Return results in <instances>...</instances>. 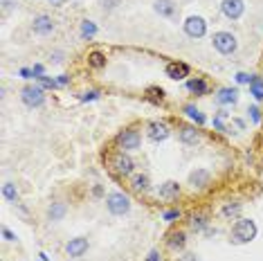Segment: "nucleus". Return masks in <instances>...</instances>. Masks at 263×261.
<instances>
[{"label":"nucleus","mask_w":263,"mask_h":261,"mask_svg":"<svg viewBox=\"0 0 263 261\" xmlns=\"http://www.w3.org/2000/svg\"><path fill=\"white\" fill-rule=\"evenodd\" d=\"M256 237V223L252 218H239L232 227V241L234 243H250Z\"/></svg>","instance_id":"f257e3e1"},{"label":"nucleus","mask_w":263,"mask_h":261,"mask_svg":"<svg viewBox=\"0 0 263 261\" xmlns=\"http://www.w3.org/2000/svg\"><path fill=\"white\" fill-rule=\"evenodd\" d=\"M106 205L110 214H115V216H122V214H126L130 210V198L122 194V191H113V194L106 196Z\"/></svg>","instance_id":"f03ea898"},{"label":"nucleus","mask_w":263,"mask_h":261,"mask_svg":"<svg viewBox=\"0 0 263 261\" xmlns=\"http://www.w3.org/2000/svg\"><path fill=\"white\" fill-rule=\"evenodd\" d=\"M214 48H216L220 54H232V52H236V48H239V43H236V36L229 34V32H216L212 39Z\"/></svg>","instance_id":"7ed1b4c3"},{"label":"nucleus","mask_w":263,"mask_h":261,"mask_svg":"<svg viewBox=\"0 0 263 261\" xmlns=\"http://www.w3.org/2000/svg\"><path fill=\"white\" fill-rule=\"evenodd\" d=\"M20 99H23L29 108H34V106H41V104L45 102V92L41 86H25L23 90H20Z\"/></svg>","instance_id":"20e7f679"},{"label":"nucleus","mask_w":263,"mask_h":261,"mask_svg":"<svg viewBox=\"0 0 263 261\" xmlns=\"http://www.w3.org/2000/svg\"><path fill=\"white\" fill-rule=\"evenodd\" d=\"M117 142H119V147H122L124 151H133V149H140L142 138H140V133L135 128H126V130H122V133L117 135Z\"/></svg>","instance_id":"39448f33"},{"label":"nucleus","mask_w":263,"mask_h":261,"mask_svg":"<svg viewBox=\"0 0 263 261\" xmlns=\"http://www.w3.org/2000/svg\"><path fill=\"white\" fill-rule=\"evenodd\" d=\"M207 32V23H205V18L201 16H189L185 20V34L191 36V39H201Z\"/></svg>","instance_id":"423d86ee"},{"label":"nucleus","mask_w":263,"mask_h":261,"mask_svg":"<svg viewBox=\"0 0 263 261\" xmlns=\"http://www.w3.org/2000/svg\"><path fill=\"white\" fill-rule=\"evenodd\" d=\"M220 9H223V14L227 18H241L243 16V12H245V5H243V0H223V5H220Z\"/></svg>","instance_id":"0eeeda50"},{"label":"nucleus","mask_w":263,"mask_h":261,"mask_svg":"<svg viewBox=\"0 0 263 261\" xmlns=\"http://www.w3.org/2000/svg\"><path fill=\"white\" fill-rule=\"evenodd\" d=\"M146 133H149V138L153 140V142H165V140L171 135V128L167 126L165 122H151Z\"/></svg>","instance_id":"6e6552de"},{"label":"nucleus","mask_w":263,"mask_h":261,"mask_svg":"<svg viewBox=\"0 0 263 261\" xmlns=\"http://www.w3.org/2000/svg\"><path fill=\"white\" fill-rule=\"evenodd\" d=\"M113 167L119 176H128L130 171H133V160H130L124 151H119V153L113 155Z\"/></svg>","instance_id":"1a4fd4ad"},{"label":"nucleus","mask_w":263,"mask_h":261,"mask_svg":"<svg viewBox=\"0 0 263 261\" xmlns=\"http://www.w3.org/2000/svg\"><path fill=\"white\" fill-rule=\"evenodd\" d=\"M167 77L169 79H185V77H189V66L182 63V61H173V63H167Z\"/></svg>","instance_id":"9d476101"},{"label":"nucleus","mask_w":263,"mask_h":261,"mask_svg":"<svg viewBox=\"0 0 263 261\" xmlns=\"http://www.w3.org/2000/svg\"><path fill=\"white\" fill-rule=\"evenodd\" d=\"M86 250H88V239H83V237L70 239V241H68V245H65V252L70 254V257H81Z\"/></svg>","instance_id":"9b49d317"},{"label":"nucleus","mask_w":263,"mask_h":261,"mask_svg":"<svg viewBox=\"0 0 263 261\" xmlns=\"http://www.w3.org/2000/svg\"><path fill=\"white\" fill-rule=\"evenodd\" d=\"M31 27H34V32L41 34V36L52 34V29H54V20L43 14V16H36V18H34V25H31Z\"/></svg>","instance_id":"f8f14e48"},{"label":"nucleus","mask_w":263,"mask_h":261,"mask_svg":"<svg viewBox=\"0 0 263 261\" xmlns=\"http://www.w3.org/2000/svg\"><path fill=\"white\" fill-rule=\"evenodd\" d=\"M209 178H212V176H209L207 169H196V171H191V174H189V185L203 189V187L209 185Z\"/></svg>","instance_id":"ddd939ff"},{"label":"nucleus","mask_w":263,"mask_h":261,"mask_svg":"<svg viewBox=\"0 0 263 261\" xmlns=\"http://www.w3.org/2000/svg\"><path fill=\"white\" fill-rule=\"evenodd\" d=\"M216 102L223 104V106H232V104L239 102V90L236 88H220L216 95Z\"/></svg>","instance_id":"4468645a"},{"label":"nucleus","mask_w":263,"mask_h":261,"mask_svg":"<svg viewBox=\"0 0 263 261\" xmlns=\"http://www.w3.org/2000/svg\"><path fill=\"white\" fill-rule=\"evenodd\" d=\"M178 138L185 144H196L201 140V133L196 130V126H180L178 128Z\"/></svg>","instance_id":"2eb2a0df"},{"label":"nucleus","mask_w":263,"mask_h":261,"mask_svg":"<svg viewBox=\"0 0 263 261\" xmlns=\"http://www.w3.org/2000/svg\"><path fill=\"white\" fill-rule=\"evenodd\" d=\"M160 196L167 198V201H171V198H178V196H180V185H178V182H173V180L165 182V185L160 187Z\"/></svg>","instance_id":"dca6fc26"},{"label":"nucleus","mask_w":263,"mask_h":261,"mask_svg":"<svg viewBox=\"0 0 263 261\" xmlns=\"http://www.w3.org/2000/svg\"><path fill=\"white\" fill-rule=\"evenodd\" d=\"M187 88H189V92H193L196 97H201V95H207V81L205 79H189L187 81Z\"/></svg>","instance_id":"f3484780"},{"label":"nucleus","mask_w":263,"mask_h":261,"mask_svg":"<svg viewBox=\"0 0 263 261\" xmlns=\"http://www.w3.org/2000/svg\"><path fill=\"white\" fill-rule=\"evenodd\" d=\"M241 210H243V205H241L239 201H234V203H225L223 210H220V214H223L225 218H236L241 214Z\"/></svg>","instance_id":"a211bd4d"},{"label":"nucleus","mask_w":263,"mask_h":261,"mask_svg":"<svg viewBox=\"0 0 263 261\" xmlns=\"http://www.w3.org/2000/svg\"><path fill=\"white\" fill-rule=\"evenodd\" d=\"M155 12L160 14V16H173L176 7H173L171 0H155Z\"/></svg>","instance_id":"6ab92c4d"},{"label":"nucleus","mask_w":263,"mask_h":261,"mask_svg":"<svg viewBox=\"0 0 263 261\" xmlns=\"http://www.w3.org/2000/svg\"><path fill=\"white\" fill-rule=\"evenodd\" d=\"M167 243H169V248H171V250H182V248H185V243H187L185 232H173Z\"/></svg>","instance_id":"aec40b11"},{"label":"nucleus","mask_w":263,"mask_h":261,"mask_svg":"<svg viewBox=\"0 0 263 261\" xmlns=\"http://www.w3.org/2000/svg\"><path fill=\"white\" fill-rule=\"evenodd\" d=\"M250 95H254V99L263 102V79H261V77H252V81H250Z\"/></svg>","instance_id":"412c9836"},{"label":"nucleus","mask_w":263,"mask_h":261,"mask_svg":"<svg viewBox=\"0 0 263 261\" xmlns=\"http://www.w3.org/2000/svg\"><path fill=\"white\" fill-rule=\"evenodd\" d=\"M185 113H187L196 124H205V122H207V117H205V115L198 111V108L193 106V104H187V106H185Z\"/></svg>","instance_id":"4be33fe9"},{"label":"nucleus","mask_w":263,"mask_h":261,"mask_svg":"<svg viewBox=\"0 0 263 261\" xmlns=\"http://www.w3.org/2000/svg\"><path fill=\"white\" fill-rule=\"evenodd\" d=\"M88 63L99 70V68L106 66V56H104L102 52H90V54H88Z\"/></svg>","instance_id":"5701e85b"},{"label":"nucleus","mask_w":263,"mask_h":261,"mask_svg":"<svg viewBox=\"0 0 263 261\" xmlns=\"http://www.w3.org/2000/svg\"><path fill=\"white\" fill-rule=\"evenodd\" d=\"M63 214H65V205H63V203H54V205L50 207V212H47V216H50L52 221H59V218H63Z\"/></svg>","instance_id":"b1692460"},{"label":"nucleus","mask_w":263,"mask_h":261,"mask_svg":"<svg viewBox=\"0 0 263 261\" xmlns=\"http://www.w3.org/2000/svg\"><path fill=\"white\" fill-rule=\"evenodd\" d=\"M130 185H133V189L135 191H146L149 189V178H146V176H133V182H130Z\"/></svg>","instance_id":"393cba45"},{"label":"nucleus","mask_w":263,"mask_h":261,"mask_svg":"<svg viewBox=\"0 0 263 261\" xmlns=\"http://www.w3.org/2000/svg\"><path fill=\"white\" fill-rule=\"evenodd\" d=\"M94 32H97L94 23H90V20H83V23H81V36H83V39H92Z\"/></svg>","instance_id":"a878e982"},{"label":"nucleus","mask_w":263,"mask_h":261,"mask_svg":"<svg viewBox=\"0 0 263 261\" xmlns=\"http://www.w3.org/2000/svg\"><path fill=\"white\" fill-rule=\"evenodd\" d=\"M191 227L196 230V232L205 230V227H207V216H205V214H198V216H193V218H191Z\"/></svg>","instance_id":"bb28decb"},{"label":"nucleus","mask_w":263,"mask_h":261,"mask_svg":"<svg viewBox=\"0 0 263 261\" xmlns=\"http://www.w3.org/2000/svg\"><path fill=\"white\" fill-rule=\"evenodd\" d=\"M3 196L7 198V201H12V203H16V198H18V191H16V187L12 185V182H7V185L3 187Z\"/></svg>","instance_id":"cd10ccee"},{"label":"nucleus","mask_w":263,"mask_h":261,"mask_svg":"<svg viewBox=\"0 0 263 261\" xmlns=\"http://www.w3.org/2000/svg\"><path fill=\"white\" fill-rule=\"evenodd\" d=\"M149 97L153 99V102H165V90H162V88H149Z\"/></svg>","instance_id":"c85d7f7f"},{"label":"nucleus","mask_w":263,"mask_h":261,"mask_svg":"<svg viewBox=\"0 0 263 261\" xmlns=\"http://www.w3.org/2000/svg\"><path fill=\"white\" fill-rule=\"evenodd\" d=\"M39 83L43 88H56V86H59V81H56V79H47V77H39Z\"/></svg>","instance_id":"c756f323"},{"label":"nucleus","mask_w":263,"mask_h":261,"mask_svg":"<svg viewBox=\"0 0 263 261\" xmlns=\"http://www.w3.org/2000/svg\"><path fill=\"white\" fill-rule=\"evenodd\" d=\"M248 113H250L252 122H256V124H259V122H261V111H259V108H256V106H252V108H250V111H248Z\"/></svg>","instance_id":"7c9ffc66"},{"label":"nucleus","mask_w":263,"mask_h":261,"mask_svg":"<svg viewBox=\"0 0 263 261\" xmlns=\"http://www.w3.org/2000/svg\"><path fill=\"white\" fill-rule=\"evenodd\" d=\"M236 81H239V83H250L252 75H248V72H239V75H236Z\"/></svg>","instance_id":"2f4dec72"},{"label":"nucleus","mask_w":263,"mask_h":261,"mask_svg":"<svg viewBox=\"0 0 263 261\" xmlns=\"http://www.w3.org/2000/svg\"><path fill=\"white\" fill-rule=\"evenodd\" d=\"M3 237L7 239V241H16V234L12 232V230H7V227H3Z\"/></svg>","instance_id":"473e14b6"},{"label":"nucleus","mask_w":263,"mask_h":261,"mask_svg":"<svg viewBox=\"0 0 263 261\" xmlns=\"http://www.w3.org/2000/svg\"><path fill=\"white\" fill-rule=\"evenodd\" d=\"M178 216H180V212H176V210L165 212V218H167V221H173V218H178Z\"/></svg>","instance_id":"72a5a7b5"},{"label":"nucleus","mask_w":263,"mask_h":261,"mask_svg":"<svg viewBox=\"0 0 263 261\" xmlns=\"http://www.w3.org/2000/svg\"><path fill=\"white\" fill-rule=\"evenodd\" d=\"M97 95H99L97 90H90V92H86V95L81 97V102H88V99H97Z\"/></svg>","instance_id":"f704fd0d"},{"label":"nucleus","mask_w":263,"mask_h":261,"mask_svg":"<svg viewBox=\"0 0 263 261\" xmlns=\"http://www.w3.org/2000/svg\"><path fill=\"white\" fill-rule=\"evenodd\" d=\"M119 5V0H104V7L106 9H113V7H117Z\"/></svg>","instance_id":"c9c22d12"},{"label":"nucleus","mask_w":263,"mask_h":261,"mask_svg":"<svg viewBox=\"0 0 263 261\" xmlns=\"http://www.w3.org/2000/svg\"><path fill=\"white\" fill-rule=\"evenodd\" d=\"M146 261H160V254H157L155 250H153V252H149V257H146Z\"/></svg>","instance_id":"e433bc0d"},{"label":"nucleus","mask_w":263,"mask_h":261,"mask_svg":"<svg viewBox=\"0 0 263 261\" xmlns=\"http://www.w3.org/2000/svg\"><path fill=\"white\" fill-rule=\"evenodd\" d=\"M56 81H59V86H65V83H68V77H59Z\"/></svg>","instance_id":"4c0bfd02"}]
</instances>
